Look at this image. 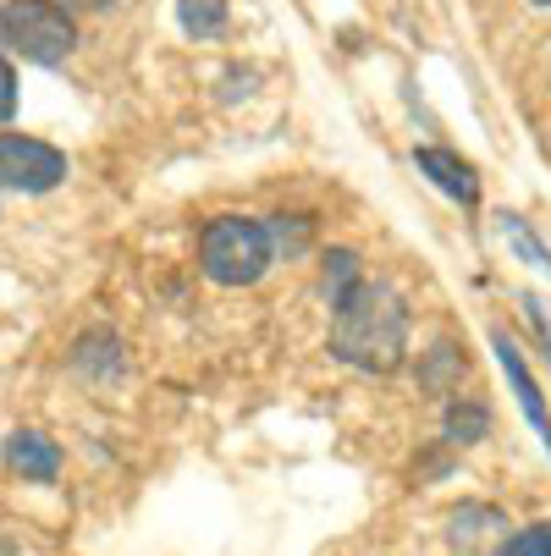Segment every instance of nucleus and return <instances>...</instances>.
Here are the masks:
<instances>
[{"mask_svg":"<svg viewBox=\"0 0 551 556\" xmlns=\"http://www.w3.org/2000/svg\"><path fill=\"white\" fill-rule=\"evenodd\" d=\"M331 353L353 369H370V375H391L403 364V348H409V308L403 298L380 287V281H359L348 298L331 303Z\"/></svg>","mask_w":551,"mask_h":556,"instance_id":"f257e3e1","label":"nucleus"},{"mask_svg":"<svg viewBox=\"0 0 551 556\" xmlns=\"http://www.w3.org/2000/svg\"><path fill=\"white\" fill-rule=\"evenodd\" d=\"M199 260H204V276L221 281V287H249L265 276L271 265V231L260 220H243V215H221L204 226L199 237Z\"/></svg>","mask_w":551,"mask_h":556,"instance_id":"f03ea898","label":"nucleus"},{"mask_svg":"<svg viewBox=\"0 0 551 556\" xmlns=\"http://www.w3.org/2000/svg\"><path fill=\"white\" fill-rule=\"evenodd\" d=\"M0 39H7L23 61L55 66V61L72 55L77 28L55 0H7V7H0Z\"/></svg>","mask_w":551,"mask_h":556,"instance_id":"7ed1b4c3","label":"nucleus"},{"mask_svg":"<svg viewBox=\"0 0 551 556\" xmlns=\"http://www.w3.org/2000/svg\"><path fill=\"white\" fill-rule=\"evenodd\" d=\"M61 177H66V154L61 149H50L39 138H23V132H0V188L50 193Z\"/></svg>","mask_w":551,"mask_h":556,"instance_id":"20e7f679","label":"nucleus"},{"mask_svg":"<svg viewBox=\"0 0 551 556\" xmlns=\"http://www.w3.org/2000/svg\"><path fill=\"white\" fill-rule=\"evenodd\" d=\"M7 463L23 473V480H39V485H50L55 468H61L55 446H50L45 435H34V430H17V435L7 441Z\"/></svg>","mask_w":551,"mask_h":556,"instance_id":"39448f33","label":"nucleus"},{"mask_svg":"<svg viewBox=\"0 0 551 556\" xmlns=\"http://www.w3.org/2000/svg\"><path fill=\"white\" fill-rule=\"evenodd\" d=\"M419 172H430L452 199H463V204H475V172H468L463 161H452V154H441V149H419Z\"/></svg>","mask_w":551,"mask_h":556,"instance_id":"423d86ee","label":"nucleus"},{"mask_svg":"<svg viewBox=\"0 0 551 556\" xmlns=\"http://www.w3.org/2000/svg\"><path fill=\"white\" fill-rule=\"evenodd\" d=\"M177 17H183L188 34L215 39V34L226 28V0H177Z\"/></svg>","mask_w":551,"mask_h":556,"instance_id":"0eeeda50","label":"nucleus"},{"mask_svg":"<svg viewBox=\"0 0 551 556\" xmlns=\"http://www.w3.org/2000/svg\"><path fill=\"white\" fill-rule=\"evenodd\" d=\"M359 281H364V276H359V254L337 249V254L326 260V298L337 303V298H348V292H353Z\"/></svg>","mask_w":551,"mask_h":556,"instance_id":"6e6552de","label":"nucleus"},{"mask_svg":"<svg viewBox=\"0 0 551 556\" xmlns=\"http://www.w3.org/2000/svg\"><path fill=\"white\" fill-rule=\"evenodd\" d=\"M486 425H491V419H486L480 403H452V408H447V435H452V441H480Z\"/></svg>","mask_w":551,"mask_h":556,"instance_id":"1a4fd4ad","label":"nucleus"},{"mask_svg":"<svg viewBox=\"0 0 551 556\" xmlns=\"http://www.w3.org/2000/svg\"><path fill=\"white\" fill-rule=\"evenodd\" d=\"M497 556H551V523H529V529H518Z\"/></svg>","mask_w":551,"mask_h":556,"instance_id":"9d476101","label":"nucleus"},{"mask_svg":"<svg viewBox=\"0 0 551 556\" xmlns=\"http://www.w3.org/2000/svg\"><path fill=\"white\" fill-rule=\"evenodd\" d=\"M17 111V72H12V61L0 55V122H7Z\"/></svg>","mask_w":551,"mask_h":556,"instance_id":"9b49d317","label":"nucleus"},{"mask_svg":"<svg viewBox=\"0 0 551 556\" xmlns=\"http://www.w3.org/2000/svg\"><path fill=\"white\" fill-rule=\"evenodd\" d=\"M77 7H105V0H77Z\"/></svg>","mask_w":551,"mask_h":556,"instance_id":"f8f14e48","label":"nucleus"},{"mask_svg":"<svg viewBox=\"0 0 551 556\" xmlns=\"http://www.w3.org/2000/svg\"><path fill=\"white\" fill-rule=\"evenodd\" d=\"M535 7H551V0H535Z\"/></svg>","mask_w":551,"mask_h":556,"instance_id":"ddd939ff","label":"nucleus"}]
</instances>
